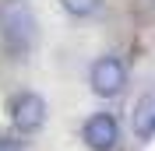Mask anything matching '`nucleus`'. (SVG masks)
I'll list each match as a JSON object with an SVG mask.
<instances>
[{
	"label": "nucleus",
	"instance_id": "obj_4",
	"mask_svg": "<svg viewBox=\"0 0 155 151\" xmlns=\"http://www.w3.org/2000/svg\"><path fill=\"white\" fill-rule=\"evenodd\" d=\"M81 141L92 151H113L116 141H120V123H116V116H109V113L88 116L85 127H81Z\"/></svg>",
	"mask_w": 155,
	"mask_h": 151
},
{
	"label": "nucleus",
	"instance_id": "obj_1",
	"mask_svg": "<svg viewBox=\"0 0 155 151\" xmlns=\"http://www.w3.org/2000/svg\"><path fill=\"white\" fill-rule=\"evenodd\" d=\"M35 14L25 0H7L0 4V35H4V46L11 53H28L35 46Z\"/></svg>",
	"mask_w": 155,
	"mask_h": 151
},
{
	"label": "nucleus",
	"instance_id": "obj_3",
	"mask_svg": "<svg viewBox=\"0 0 155 151\" xmlns=\"http://www.w3.org/2000/svg\"><path fill=\"white\" fill-rule=\"evenodd\" d=\"M7 113H11V123L21 133H35L46 123V98L35 95V92H18L7 102Z\"/></svg>",
	"mask_w": 155,
	"mask_h": 151
},
{
	"label": "nucleus",
	"instance_id": "obj_6",
	"mask_svg": "<svg viewBox=\"0 0 155 151\" xmlns=\"http://www.w3.org/2000/svg\"><path fill=\"white\" fill-rule=\"evenodd\" d=\"M60 4H64V11L74 14V18H88V14H95V11H99L102 0H60Z\"/></svg>",
	"mask_w": 155,
	"mask_h": 151
},
{
	"label": "nucleus",
	"instance_id": "obj_7",
	"mask_svg": "<svg viewBox=\"0 0 155 151\" xmlns=\"http://www.w3.org/2000/svg\"><path fill=\"white\" fill-rule=\"evenodd\" d=\"M0 151H25V144H21L18 137H7V133H4V137H0Z\"/></svg>",
	"mask_w": 155,
	"mask_h": 151
},
{
	"label": "nucleus",
	"instance_id": "obj_2",
	"mask_svg": "<svg viewBox=\"0 0 155 151\" xmlns=\"http://www.w3.org/2000/svg\"><path fill=\"white\" fill-rule=\"evenodd\" d=\"M88 85L99 98H116L127 85V67L120 56H99L88 70Z\"/></svg>",
	"mask_w": 155,
	"mask_h": 151
},
{
	"label": "nucleus",
	"instance_id": "obj_5",
	"mask_svg": "<svg viewBox=\"0 0 155 151\" xmlns=\"http://www.w3.org/2000/svg\"><path fill=\"white\" fill-rule=\"evenodd\" d=\"M130 130H134L137 141H152L155 137V95H141L134 102V113H130Z\"/></svg>",
	"mask_w": 155,
	"mask_h": 151
}]
</instances>
